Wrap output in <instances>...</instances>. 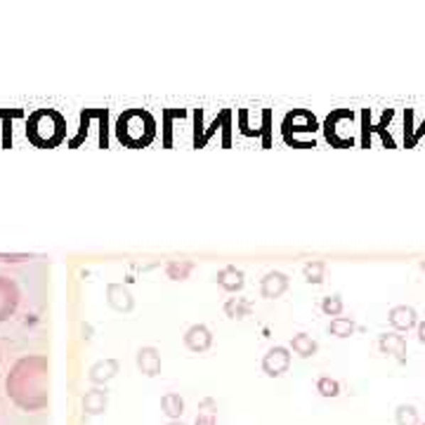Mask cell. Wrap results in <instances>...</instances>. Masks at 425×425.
Listing matches in <instances>:
<instances>
[{
    "label": "cell",
    "instance_id": "obj_23",
    "mask_svg": "<svg viewBox=\"0 0 425 425\" xmlns=\"http://www.w3.org/2000/svg\"><path fill=\"white\" fill-rule=\"evenodd\" d=\"M394 421L397 425H419V409L414 404H399L394 411Z\"/></svg>",
    "mask_w": 425,
    "mask_h": 425
},
{
    "label": "cell",
    "instance_id": "obj_28",
    "mask_svg": "<svg viewBox=\"0 0 425 425\" xmlns=\"http://www.w3.org/2000/svg\"><path fill=\"white\" fill-rule=\"evenodd\" d=\"M423 135H425V121H423V126H421V128L414 133V137H411V140H409V144H407V146H416V142H419Z\"/></svg>",
    "mask_w": 425,
    "mask_h": 425
},
{
    "label": "cell",
    "instance_id": "obj_7",
    "mask_svg": "<svg viewBox=\"0 0 425 425\" xmlns=\"http://www.w3.org/2000/svg\"><path fill=\"white\" fill-rule=\"evenodd\" d=\"M348 121H355V112H353V109H338V112H331V114H328L326 123H324L326 140L331 142L333 146H338V149H343L340 130L345 128L343 123H348Z\"/></svg>",
    "mask_w": 425,
    "mask_h": 425
},
{
    "label": "cell",
    "instance_id": "obj_29",
    "mask_svg": "<svg viewBox=\"0 0 425 425\" xmlns=\"http://www.w3.org/2000/svg\"><path fill=\"white\" fill-rule=\"evenodd\" d=\"M416 333H419V340L425 345V321H421V324L416 326Z\"/></svg>",
    "mask_w": 425,
    "mask_h": 425
},
{
    "label": "cell",
    "instance_id": "obj_9",
    "mask_svg": "<svg viewBox=\"0 0 425 425\" xmlns=\"http://www.w3.org/2000/svg\"><path fill=\"white\" fill-rule=\"evenodd\" d=\"M289 284H291L289 276H286L284 272H279V269H272V272H267L265 276H262L260 293H262V298H267V300L281 298L284 293L289 291Z\"/></svg>",
    "mask_w": 425,
    "mask_h": 425
},
{
    "label": "cell",
    "instance_id": "obj_3",
    "mask_svg": "<svg viewBox=\"0 0 425 425\" xmlns=\"http://www.w3.org/2000/svg\"><path fill=\"white\" fill-rule=\"evenodd\" d=\"M116 137L130 149L149 146L156 137V119L146 109H128L119 116Z\"/></svg>",
    "mask_w": 425,
    "mask_h": 425
},
{
    "label": "cell",
    "instance_id": "obj_14",
    "mask_svg": "<svg viewBox=\"0 0 425 425\" xmlns=\"http://www.w3.org/2000/svg\"><path fill=\"white\" fill-rule=\"evenodd\" d=\"M107 293H109V305H112L114 310H119V312H130V310H133L135 300H133V296H130V291L126 289V286L112 284L107 289Z\"/></svg>",
    "mask_w": 425,
    "mask_h": 425
},
{
    "label": "cell",
    "instance_id": "obj_26",
    "mask_svg": "<svg viewBox=\"0 0 425 425\" xmlns=\"http://www.w3.org/2000/svg\"><path fill=\"white\" fill-rule=\"evenodd\" d=\"M225 310H227V314H230V317L241 319V317H246V312L251 310V305L244 303V300H230V303L225 305Z\"/></svg>",
    "mask_w": 425,
    "mask_h": 425
},
{
    "label": "cell",
    "instance_id": "obj_32",
    "mask_svg": "<svg viewBox=\"0 0 425 425\" xmlns=\"http://www.w3.org/2000/svg\"><path fill=\"white\" fill-rule=\"evenodd\" d=\"M423 425H425V423H423Z\"/></svg>",
    "mask_w": 425,
    "mask_h": 425
},
{
    "label": "cell",
    "instance_id": "obj_17",
    "mask_svg": "<svg viewBox=\"0 0 425 425\" xmlns=\"http://www.w3.org/2000/svg\"><path fill=\"white\" fill-rule=\"evenodd\" d=\"M194 425H217V402L212 397H203L199 402V414Z\"/></svg>",
    "mask_w": 425,
    "mask_h": 425
},
{
    "label": "cell",
    "instance_id": "obj_10",
    "mask_svg": "<svg viewBox=\"0 0 425 425\" xmlns=\"http://www.w3.org/2000/svg\"><path fill=\"white\" fill-rule=\"evenodd\" d=\"M387 321H390V326L394 331H411V328L419 326V314L411 305H397L392 307L390 314H387Z\"/></svg>",
    "mask_w": 425,
    "mask_h": 425
},
{
    "label": "cell",
    "instance_id": "obj_18",
    "mask_svg": "<svg viewBox=\"0 0 425 425\" xmlns=\"http://www.w3.org/2000/svg\"><path fill=\"white\" fill-rule=\"evenodd\" d=\"M116 373H119V362H116V359H107V362H99L92 366L90 378L95 383H107V380H112Z\"/></svg>",
    "mask_w": 425,
    "mask_h": 425
},
{
    "label": "cell",
    "instance_id": "obj_21",
    "mask_svg": "<svg viewBox=\"0 0 425 425\" xmlns=\"http://www.w3.org/2000/svg\"><path fill=\"white\" fill-rule=\"evenodd\" d=\"M83 409H85L87 414H92V416L102 414L107 409V392H102V390L87 392L85 397H83Z\"/></svg>",
    "mask_w": 425,
    "mask_h": 425
},
{
    "label": "cell",
    "instance_id": "obj_6",
    "mask_svg": "<svg viewBox=\"0 0 425 425\" xmlns=\"http://www.w3.org/2000/svg\"><path fill=\"white\" fill-rule=\"evenodd\" d=\"M19 286L10 276H0V321H7L19 307Z\"/></svg>",
    "mask_w": 425,
    "mask_h": 425
},
{
    "label": "cell",
    "instance_id": "obj_31",
    "mask_svg": "<svg viewBox=\"0 0 425 425\" xmlns=\"http://www.w3.org/2000/svg\"><path fill=\"white\" fill-rule=\"evenodd\" d=\"M421 267H423V272H425V262H423V265H421Z\"/></svg>",
    "mask_w": 425,
    "mask_h": 425
},
{
    "label": "cell",
    "instance_id": "obj_27",
    "mask_svg": "<svg viewBox=\"0 0 425 425\" xmlns=\"http://www.w3.org/2000/svg\"><path fill=\"white\" fill-rule=\"evenodd\" d=\"M371 133H373L371 109H364L362 112V146H371Z\"/></svg>",
    "mask_w": 425,
    "mask_h": 425
},
{
    "label": "cell",
    "instance_id": "obj_30",
    "mask_svg": "<svg viewBox=\"0 0 425 425\" xmlns=\"http://www.w3.org/2000/svg\"><path fill=\"white\" fill-rule=\"evenodd\" d=\"M168 425H187V423H182V421H171Z\"/></svg>",
    "mask_w": 425,
    "mask_h": 425
},
{
    "label": "cell",
    "instance_id": "obj_24",
    "mask_svg": "<svg viewBox=\"0 0 425 425\" xmlns=\"http://www.w3.org/2000/svg\"><path fill=\"white\" fill-rule=\"evenodd\" d=\"M343 298L338 296V293H333V296H326V298H321V312L326 314V317H340L343 314Z\"/></svg>",
    "mask_w": 425,
    "mask_h": 425
},
{
    "label": "cell",
    "instance_id": "obj_2",
    "mask_svg": "<svg viewBox=\"0 0 425 425\" xmlns=\"http://www.w3.org/2000/svg\"><path fill=\"white\" fill-rule=\"evenodd\" d=\"M26 137L33 146L53 149L67 137V119L57 109H38L26 121Z\"/></svg>",
    "mask_w": 425,
    "mask_h": 425
},
{
    "label": "cell",
    "instance_id": "obj_16",
    "mask_svg": "<svg viewBox=\"0 0 425 425\" xmlns=\"http://www.w3.org/2000/svg\"><path fill=\"white\" fill-rule=\"evenodd\" d=\"M161 411H163L171 421H180V416L185 414V399L178 392H166L161 397Z\"/></svg>",
    "mask_w": 425,
    "mask_h": 425
},
{
    "label": "cell",
    "instance_id": "obj_4",
    "mask_svg": "<svg viewBox=\"0 0 425 425\" xmlns=\"http://www.w3.org/2000/svg\"><path fill=\"white\" fill-rule=\"evenodd\" d=\"M317 128H319V123L314 119L312 112H307V109H293L291 114H286V119L281 123V135H284L286 144L296 146V135L314 133Z\"/></svg>",
    "mask_w": 425,
    "mask_h": 425
},
{
    "label": "cell",
    "instance_id": "obj_1",
    "mask_svg": "<svg viewBox=\"0 0 425 425\" xmlns=\"http://www.w3.org/2000/svg\"><path fill=\"white\" fill-rule=\"evenodd\" d=\"M5 392L24 411H43L50 404V362L45 355H28L12 364Z\"/></svg>",
    "mask_w": 425,
    "mask_h": 425
},
{
    "label": "cell",
    "instance_id": "obj_13",
    "mask_svg": "<svg viewBox=\"0 0 425 425\" xmlns=\"http://www.w3.org/2000/svg\"><path fill=\"white\" fill-rule=\"evenodd\" d=\"M137 369H140L144 376H158L161 373V353L156 348H140L137 350Z\"/></svg>",
    "mask_w": 425,
    "mask_h": 425
},
{
    "label": "cell",
    "instance_id": "obj_20",
    "mask_svg": "<svg viewBox=\"0 0 425 425\" xmlns=\"http://www.w3.org/2000/svg\"><path fill=\"white\" fill-rule=\"evenodd\" d=\"M357 331V324L353 317H335L328 324V333L335 335V338H350Z\"/></svg>",
    "mask_w": 425,
    "mask_h": 425
},
{
    "label": "cell",
    "instance_id": "obj_8",
    "mask_svg": "<svg viewBox=\"0 0 425 425\" xmlns=\"http://www.w3.org/2000/svg\"><path fill=\"white\" fill-rule=\"evenodd\" d=\"M182 340H185V348L189 350V353L201 355L212 345V333H210V328L206 324H194V326L187 328V333H185V338H182Z\"/></svg>",
    "mask_w": 425,
    "mask_h": 425
},
{
    "label": "cell",
    "instance_id": "obj_5",
    "mask_svg": "<svg viewBox=\"0 0 425 425\" xmlns=\"http://www.w3.org/2000/svg\"><path fill=\"white\" fill-rule=\"evenodd\" d=\"M289 366H291V353H289V348H284V345L269 348L267 355L262 357V371H265V376H269V378L284 376V373L289 371Z\"/></svg>",
    "mask_w": 425,
    "mask_h": 425
},
{
    "label": "cell",
    "instance_id": "obj_11",
    "mask_svg": "<svg viewBox=\"0 0 425 425\" xmlns=\"http://www.w3.org/2000/svg\"><path fill=\"white\" fill-rule=\"evenodd\" d=\"M378 348L383 355H392L399 364H407V338L399 335L397 331L383 333L378 338Z\"/></svg>",
    "mask_w": 425,
    "mask_h": 425
},
{
    "label": "cell",
    "instance_id": "obj_19",
    "mask_svg": "<svg viewBox=\"0 0 425 425\" xmlns=\"http://www.w3.org/2000/svg\"><path fill=\"white\" fill-rule=\"evenodd\" d=\"M192 269H194L192 260H171L166 265V274H168V279H173V281H185L187 276L192 274Z\"/></svg>",
    "mask_w": 425,
    "mask_h": 425
},
{
    "label": "cell",
    "instance_id": "obj_22",
    "mask_svg": "<svg viewBox=\"0 0 425 425\" xmlns=\"http://www.w3.org/2000/svg\"><path fill=\"white\" fill-rule=\"evenodd\" d=\"M324 272H326L324 260H310V262H305V267H303V276L307 284H321L324 281Z\"/></svg>",
    "mask_w": 425,
    "mask_h": 425
},
{
    "label": "cell",
    "instance_id": "obj_12",
    "mask_svg": "<svg viewBox=\"0 0 425 425\" xmlns=\"http://www.w3.org/2000/svg\"><path fill=\"white\" fill-rule=\"evenodd\" d=\"M215 281H217V286H220L222 291H227V293H237V291L244 289L246 276H244V272H241L239 267L227 265V267H222V269L217 272Z\"/></svg>",
    "mask_w": 425,
    "mask_h": 425
},
{
    "label": "cell",
    "instance_id": "obj_25",
    "mask_svg": "<svg viewBox=\"0 0 425 425\" xmlns=\"http://www.w3.org/2000/svg\"><path fill=\"white\" fill-rule=\"evenodd\" d=\"M317 392L321 394V397H338L340 394V383L335 378H331V376H321L319 380H317Z\"/></svg>",
    "mask_w": 425,
    "mask_h": 425
},
{
    "label": "cell",
    "instance_id": "obj_15",
    "mask_svg": "<svg viewBox=\"0 0 425 425\" xmlns=\"http://www.w3.org/2000/svg\"><path fill=\"white\" fill-rule=\"evenodd\" d=\"M291 350H293V353H296L298 357L307 359V357H314V355H317L319 345H317V340H314L310 333H296V335L291 338Z\"/></svg>",
    "mask_w": 425,
    "mask_h": 425
}]
</instances>
